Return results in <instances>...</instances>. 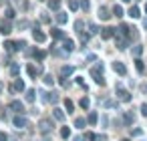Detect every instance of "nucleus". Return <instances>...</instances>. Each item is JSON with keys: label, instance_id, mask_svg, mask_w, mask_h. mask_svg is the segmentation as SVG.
Masks as SVG:
<instances>
[{"label": "nucleus", "instance_id": "423d86ee", "mask_svg": "<svg viewBox=\"0 0 147 141\" xmlns=\"http://www.w3.org/2000/svg\"><path fill=\"white\" fill-rule=\"evenodd\" d=\"M8 109H10V111H14V113H20V115L24 113V105H22V101H16V99L8 103Z\"/></svg>", "mask_w": 147, "mask_h": 141}, {"label": "nucleus", "instance_id": "c756f323", "mask_svg": "<svg viewBox=\"0 0 147 141\" xmlns=\"http://www.w3.org/2000/svg\"><path fill=\"white\" fill-rule=\"evenodd\" d=\"M65 109H67L69 113H73V109H75V103H73L71 99H65Z\"/></svg>", "mask_w": 147, "mask_h": 141}, {"label": "nucleus", "instance_id": "5701e85b", "mask_svg": "<svg viewBox=\"0 0 147 141\" xmlns=\"http://www.w3.org/2000/svg\"><path fill=\"white\" fill-rule=\"evenodd\" d=\"M75 127H79V129H85V127H87V121H85V117H77V119H75Z\"/></svg>", "mask_w": 147, "mask_h": 141}, {"label": "nucleus", "instance_id": "7c9ffc66", "mask_svg": "<svg viewBox=\"0 0 147 141\" xmlns=\"http://www.w3.org/2000/svg\"><path fill=\"white\" fill-rule=\"evenodd\" d=\"M61 137H63V139H69V137H71V129H69V127H61Z\"/></svg>", "mask_w": 147, "mask_h": 141}, {"label": "nucleus", "instance_id": "f257e3e1", "mask_svg": "<svg viewBox=\"0 0 147 141\" xmlns=\"http://www.w3.org/2000/svg\"><path fill=\"white\" fill-rule=\"evenodd\" d=\"M91 77L95 79L97 85L105 87V79H103V63H99V65H95V67L91 69Z\"/></svg>", "mask_w": 147, "mask_h": 141}, {"label": "nucleus", "instance_id": "8fccbe9b", "mask_svg": "<svg viewBox=\"0 0 147 141\" xmlns=\"http://www.w3.org/2000/svg\"><path fill=\"white\" fill-rule=\"evenodd\" d=\"M0 141H8V135H6V133H2V131H0Z\"/></svg>", "mask_w": 147, "mask_h": 141}, {"label": "nucleus", "instance_id": "49530a36", "mask_svg": "<svg viewBox=\"0 0 147 141\" xmlns=\"http://www.w3.org/2000/svg\"><path fill=\"white\" fill-rule=\"evenodd\" d=\"M141 115H145V117H147V103H143V105H141Z\"/></svg>", "mask_w": 147, "mask_h": 141}, {"label": "nucleus", "instance_id": "6e6552de", "mask_svg": "<svg viewBox=\"0 0 147 141\" xmlns=\"http://www.w3.org/2000/svg\"><path fill=\"white\" fill-rule=\"evenodd\" d=\"M113 71H115L117 75H121V77H125V75H127V67H125L121 61H115V63H113Z\"/></svg>", "mask_w": 147, "mask_h": 141}, {"label": "nucleus", "instance_id": "ddd939ff", "mask_svg": "<svg viewBox=\"0 0 147 141\" xmlns=\"http://www.w3.org/2000/svg\"><path fill=\"white\" fill-rule=\"evenodd\" d=\"M123 123H125V125H133V123H135V115H133L131 111H125V113H123Z\"/></svg>", "mask_w": 147, "mask_h": 141}, {"label": "nucleus", "instance_id": "a19ab883", "mask_svg": "<svg viewBox=\"0 0 147 141\" xmlns=\"http://www.w3.org/2000/svg\"><path fill=\"white\" fill-rule=\"evenodd\" d=\"M45 85H55V79H53V75H45Z\"/></svg>", "mask_w": 147, "mask_h": 141}, {"label": "nucleus", "instance_id": "0eeeda50", "mask_svg": "<svg viewBox=\"0 0 147 141\" xmlns=\"http://www.w3.org/2000/svg\"><path fill=\"white\" fill-rule=\"evenodd\" d=\"M115 43H117V49L119 51H125L129 47V38H123L121 34H115Z\"/></svg>", "mask_w": 147, "mask_h": 141}, {"label": "nucleus", "instance_id": "79ce46f5", "mask_svg": "<svg viewBox=\"0 0 147 141\" xmlns=\"http://www.w3.org/2000/svg\"><path fill=\"white\" fill-rule=\"evenodd\" d=\"M131 135L133 137H139V135H143V129H131Z\"/></svg>", "mask_w": 147, "mask_h": 141}, {"label": "nucleus", "instance_id": "2f4dec72", "mask_svg": "<svg viewBox=\"0 0 147 141\" xmlns=\"http://www.w3.org/2000/svg\"><path fill=\"white\" fill-rule=\"evenodd\" d=\"M49 103H59V93H49Z\"/></svg>", "mask_w": 147, "mask_h": 141}, {"label": "nucleus", "instance_id": "09e8293b", "mask_svg": "<svg viewBox=\"0 0 147 141\" xmlns=\"http://www.w3.org/2000/svg\"><path fill=\"white\" fill-rule=\"evenodd\" d=\"M95 141H107L105 135H95Z\"/></svg>", "mask_w": 147, "mask_h": 141}, {"label": "nucleus", "instance_id": "c9c22d12", "mask_svg": "<svg viewBox=\"0 0 147 141\" xmlns=\"http://www.w3.org/2000/svg\"><path fill=\"white\" fill-rule=\"evenodd\" d=\"M141 53H143V47H141V45H135V47H133V55H135V57H141Z\"/></svg>", "mask_w": 147, "mask_h": 141}, {"label": "nucleus", "instance_id": "37998d69", "mask_svg": "<svg viewBox=\"0 0 147 141\" xmlns=\"http://www.w3.org/2000/svg\"><path fill=\"white\" fill-rule=\"evenodd\" d=\"M89 28H91V34H97L99 32V26L97 24H89Z\"/></svg>", "mask_w": 147, "mask_h": 141}, {"label": "nucleus", "instance_id": "4be33fe9", "mask_svg": "<svg viewBox=\"0 0 147 141\" xmlns=\"http://www.w3.org/2000/svg\"><path fill=\"white\" fill-rule=\"evenodd\" d=\"M129 16H131V18H139V16H141V10H139L137 6H131V8H129Z\"/></svg>", "mask_w": 147, "mask_h": 141}, {"label": "nucleus", "instance_id": "cd10ccee", "mask_svg": "<svg viewBox=\"0 0 147 141\" xmlns=\"http://www.w3.org/2000/svg\"><path fill=\"white\" fill-rule=\"evenodd\" d=\"M32 55H34V59H36V61H45V57H47V53H45V51H34Z\"/></svg>", "mask_w": 147, "mask_h": 141}, {"label": "nucleus", "instance_id": "9d476101", "mask_svg": "<svg viewBox=\"0 0 147 141\" xmlns=\"http://www.w3.org/2000/svg\"><path fill=\"white\" fill-rule=\"evenodd\" d=\"M73 51H75V43H73L71 38H63V53L69 55V53H73Z\"/></svg>", "mask_w": 147, "mask_h": 141}, {"label": "nucleus", "instance_id": "1a4fd4ad", "mask_svg": "<svg viewBox=\"0 0 147 141\" xmlns=\"http://www.w3.org/2000/svg\"><path fill=\"white\" fill-rule=\"evenodd\" d=\"M32 38H34L36 43H45V40H47V34L38 30V24H36V26L32 28Z\"/></svg>", "mask_w": 147, "mask_h": 141}, {"label": "nucleus", "instance_id": "de8ad7c7", "mask_svg": "<svg viewBox=\"0 0 147 141\" xmlns=\"http://www.w3.org/2000/svg\"><path fill=\"white\" fill-rule=\"evenodd\" d=\"M40 20H42V22H49L51 18H49V14H47V12H42V16H40Z\"/></svg>", "mask_w": 147, "mask_h": 141}, {"label": "nucleus", "instance_id": "4c0bfd02", "mask_svg": "<svg viewBox=\"0 0 147 141\" xmlns=\"http://www.w3.org/2000/svg\"><path fill=\"white\" fill-rule=\"evenodd\" d=\"M69 8L75 12V10H79V2H77V0H69Z\"/></svg>", "mask_w": 147, "mask_h": 141}, {"label": "nucleus", "instance_id": "a18cd8bd", "mask_svg": "<svg viewBox=\"0 0 147 141\" xmlns=\"http://www.w3.org/2000/svg\"><path fill=\"white\" fill-rule=\"evenodd\" d=\"M107 123H109V119H107V115H103V117H101V125L107 127Z\"/></svg>", "mask_w": 147, "mask_h": 141}, {"label": "nucleus", "instance_id": "5fc2aeb1", "mask_svg": "<svg viewBox=\"0 0 147 141\" xmlns=\"http://www.w3.org/2000/svg\"><path fill=\"white\" fill-rule=\"evenodd\" d=\"M38 2H47V0H38Z\"/></svg>", "mask_w": 147, "mask_h": 141}, {"label": "nucleus", "instance_id": "dca6fc26", "mask_svg": "<svg viewBox=\"0 0 147 141\" xmlns=\"http://www.w3.org/2000/svg\"><path fill=\"white\" fill-rule=\"evenodd\" d=\"M85 121H87V125H95V123L99 121V115H97L95 111H91V113L87 115V119H85Z\"/></svg>", "mask_w": 147, "mask_h": 141}, {"label": "nucleus", "instance_id": "864d4df0", "mask_svg": "<svg viewBox=\"0 0 147 141\" xmlns=\"http://www.w3.org/2000/svg\"><path fill=\"white\" fill-rule=\"evenodd\" d=\"M121 141H131V139H127V137H125V139H121Z\"/></svg>", "mask_w": 147, "mask_h": 141}, {"label": "nucleus", "instance_id": "f8f14e48", "mask_svg": "<svg viewBox=\"0 0 147 141\" xmlns=\"http://www.w3.org/2000/svg\"><path fill=\"white\" fill-rule=\"evenodd\" d=\"M73 73H75V67H71V65L61 67V77H65V79H67V77H71Z\"/></svg>", "mask_w": 147, "mask_h": 141}, {"label": "nucleus", "instance_id": "473e14b6", "mask_svg": "<svg viewBox=\"0 0 147 141\" xmlns=\"http://www.w3.org/2000/svg\"><path fill=\"white\" fill-rule=\"evenodd\" d=\"M79 6H81V8L87 12V10L91 8V2H89V0H81V2H79Z\"/></svg>", "mask_w": 147, "mask_h": 141}, {"label": "nucleus", "instance_id": "20e7f679", "mask_svg": "<svg viewBox=\"0 0 147 141\" xmlns=\"http://www.w3.org/2000/svg\"><path fill=\"white\" fill-rule=\"evenodd\" d=\"M12 125H14L16 129H24V127H28V121H26V117H24V115L16 113V115L12 117Z\"/></svg>", "mask_w": 147, "mask_h": 141}, {"label": "nucleus", "instance_id": "c03bdc74", "mask_svg": "<svg viewBox=\"0 0 147 141\" xmlns=\"http://www.w3.org/2000/svg\"><path fill=\"white\" fill-rule=\"evenodd\" d=\"M6 18H14V10L12 8H6Z\"/></svg>", "mask_w": 147, "mask_h": 141}, {"label": "nucleus", "instance_id": "b1692460", "mask_svg": "<svg viewBox=\"0 0 147 141\" xmlns=\"http://www.w3.org/2000/svg\"><path fill=\"white\" fill-rule=\"evenodd\" d=\"M67 20H69V16H67L65 12H57V22H59V24H65Z\"/></svg>", "mask_w": 147, "mask_h": 141}, {"label": "nucleus", "instance_id": "603ef678", "mask_svg": "<svg viewBox=\"0 0 147 141\" xmlns=\"http://www.w3.org/2000/svg\"><path fill=\"white\" fill-rule=\"evenodd\" d=\"M143 28H145V30H147V18H145V20H143Z\"/></svg>", "mask_w": 147, "mask_h": 141}, {"label": "nucleus", "instance_id": "6ab92c4d", "mask_svg": "<svg viewBox=\"0 0 147 141\" xmlns=\"http://www.w3.org/2000/svg\"><path fill=\"white\" fill-rule=\"evenodd\" d=\"M59 8H61V0H49V10L59 12Z\"/></svg>", "mask_w": 147, "mask_h": 141}, {"label": "nucleus", "instance_id": "2eb2a0df", "mask_svg": "<svg viewBox=\"0 0 147 141\" xmlns=\"http://www.w3.org/2000/svg\"><path fill=\"white\" fill-rule=\"evenodd\" d=\"M99 18H101V20H109V18H111V12H109L107 6H101V8H99Z\"/></svg>", "mask_w": 147, "mask_h": 141}, {"label": "nucleus", "instance_id": "72a5a7b5", "mask_svg": "<svg viewBox=\"0 0 147 141\" xmlns=\"http://www.w3.org/2000/svg\"><path fill=\"white\" fill-rule=\"evenodd\" d=\"M83 28H85V22H83V20H77V22H75V30H77V32H83Z\"/></svg>", "mask_w": 147, "mask_h": 141}, {"label": "nucleus", "instance_id": "4468645a", "mask_svg": "<svg viewBox=\"0 0 147 141\" xmlns=\"http://www.w3.org/2000/svg\"><path fill=\"white\" fill-rule=\"evenodd\" d=\"M0 32H2V34H10V32H12V26H10L8 20H2V22H0Z\"/></svg>", "mask_w": 147, "mask_h": 141}, {"label": "nucleus", "instance_id": "e433bc0d", "mask_svg": "<svg viewBox=\"0 0 147 141\" xmlns=\"http://www.w3.org/2000/svg\"><path fill=\"white\" fill-rule=\"evenodd\" d=\"M83 141H95V133H91V131H87V133L83 135Z\"/></svg>", "mask_w": 147, "mask_h": 141}, {"label": "nucleus", "instance_id": "4d7b16f0", "mask_svg": "<svg viewBox=\"0 0 147 141\" xmlns=\"http://www.w3.org/2000/svg\"><path fill=\"white\" fill-rule=\"evenodd\" d=\"M123 2H129V0H123Z\"/></svg>", "mask_w": 147, "mask_h": 141}, {"label": "nucleus", "instance_id": "9b49d317", "mask_svg": "<svg viewBox=\"0 0 147 141\" xmlns=\"http://www.w3.org/2000/svg\"><path fill=\"white\" fill-rule=\"evenodd\" d=\"M115 36V28H111V26H107V28H101V38H113Z\"/></svg>", "mask_w": 147, "mask_h": 141}, {"label": "nucleus", "instance_id": "7ed1b4c3", "mask_svg": "<svg viewBox=\"0 0 147 141\" xmlns=\"http://www.w3.org/2000/svg\"><path fill=\"white\" fill-rule=\"evenodd\" d=\"M115 93H117V99H119V101H123V103H129V101H131V93H129L127 89H123L121 85H117Z\"/></svg>", "mask_w": 147, "mask_h": 141}, {"label": "nucleus", "instance_id": "39448f33", "mask_svg": "<svg viewBox=\"0 0 147 141\" xmlns=\"http://www.w3.org/2000/svg\"><path fill=\"white\" fill-rule=\"evenodd\" d=\"M26 73H28V77H30V79H36V77L42 73V67H40V65H36V67H34V65L30 63V65L26 67Z\"/></svg>", "mask_w": 147, "mask_h": 141}, {"label": "nucleus", "instance_id": "6e6d98bb", "mask_svg": "<svg viewBox=\"0 0 147 141\" xmlns=\"http://www.w3.org/2000/svg\"><path fill=\"white\" fill-rule=\"evenodd\" d=\"M145 12H147V4H145Z\"/></svg>", "mask_w": 147, "mask_h": 141}, {"label": "nucleus", "instance_id": "ea45409f", "mask_svg": "<svg viewBox=\"0 0 147 141\" xmlns=\"http://www.w3.org/2000/svg\"><path fill=\"white\" fill-rule=\"evenodd\" d=\"M14 47H16V51H22V49L26 47V43H24V40H16V43H14Z\"/></svg>", "mask_w": 147, "mask_h": 141}, {"label": "nucleus", "instance_id": "3c124183", "mask_svg": "<svg viewBox=\"0 0 147 141\" xmlns=\"http://www.w3.org/2000/svg\"><path fill=\"white\" fill-rule=\"evenodd\" d=\"M77 85H81V87H85V89H87V85H85V81H83V79H81V77H79V79H77Z\"/></svg>", "mask_w": 147, "mask_h": 141}, {"label": "nucleus", "instance_id": "a211bd4d", "mask_svg": "<svg viewBox=\"0 0 147 141\" xmlns=\"http://www.w3.org/2000/svg\"><path fill=\"white\" fill-rule=\"evenodd\" d=\"M53 117H55V119H57V121H65V111H63V109H59V107H57V109H55V111H53Z\"/></svg>", "mask_w": 147, "mask_h": 141}, {"label": "nucleus", "instance_id": "393cba45", "mask_svg": "<svg viewBox=\"0 0 147 141\" xmlns=\"http://www.w3.org/2000/svg\"><path fill=\"white\" fill-rule=\"evenodd\" d=\"M10 75H12V77H18V75H20V67H18L16 63L10 65Z\"/></svg>", "mask_w": 147, "mask_h": 141}, {"label": "nucleus", "instance_id": "a878e982", "mask_svg": "<svg viewBox=\"0 0 147 141\" xmlns=\"http://www.w3.org/2000/svg\"><path fill=\"white\" fill-rule=\"evenodd\" d=\"M135 69H137V71H139V73H143V71H145V65H143V61H141V59H139V57H137V59H135Z\"/></svg>", "mask_w": 147, "mask_h": 141}, {"label": "nucleus", "instance_id": "412c9836", "mask_svg": "<svg viewBox=\"0 0 147 141\" xmlns=\"http://www.w3.org/2000/svg\"><path fill=\"white\" fill-rule=\"evenodd\" d=\"M111 12H113V14H111V16H117V18H121V16H123V8H121V6H119V4H115V6H113V10H111Z\"/></svg>", "mask_w": 147, "mask_h": 141}, {"label": "nucleus", "instance_id": "c85d7f7f", "mask_svg": "<svg viewBox=\"0 0 147 141\" xmlns=\"http://www.w3.org/2000/svg\"><path fill=\"white\" fill-rule=\"evenodd\" d=\"M34 95H36V91H34V89H28V91H26V101L32 103V101H34Z\"/></svg>", "mask_w": 147, "mask_h": 141}, {"label": "nucleus", "instance_id": "f03ea898", "mask_svg": "<svg viewBox=\"0 0 147 141\" xmlns=\"http://www.w3.org/2000/svg\"><path fill=\"white\" fill-rule=\"evenodd\" d=\"M36 127H38V131H40V133H49V131L55 127V121H53V119H49V117H42V119L38 121V125H36Z\"/></svg>", "mask_w": 147, "mask_h": 141}, {"label": "nucleus", "instance_id": "bb28decb", "mask_svg": "<svg viewBox=\"0 0 147 141\" xmlns=\"http://www.w3.org/2000/svg\"><path fill=\"white\" fill-rule=\"evenodd\" d=\"M79 105H81V107H83V109H85V111H87V109H89V107H91V101H89V97H83V99H81V101H79Z\"/></svg>", "mask_w": 147, "mask_h": 141}, {"label": "nucleus", "instance_id": "f704fd0d", "mask_svg": "<svg viewBox=\"0 0 147 141\" xmlns=\"http://www.w3.org/2000/svg\"><path fill=\"white\" fill-rule=\"evenodd\" d=\"M4 49H6L8 53H14V51H16V47H14V43H10V40H8V43H4Z\"/></svg>", "mask_w": 147, "mask_h": 141}, {"label": "nucleus", "instance_id": "f3484780", "mask_svg": "<svg viewBox=\"0 0 147 141\" xmlns=\"http://www.w3.org/2000/svg\"><path fill=\"white\" fill-rule=\"evenodd\" d=\"M51 36L57 38V40H63V38H65V32H63L61 28H53V30H51Z\"/></svg>", "mask_w": 147, "mask_h": 141}, {"label": "nucleus", "instance_id": "aec40b11", "mask_svg": "<svg viewBox=\"0 0 147 141\" xmlns=\"http://www.w3.org/2000/svg\"><path fill=\"white\" fill-rule=\"evenodd\" d=\"M12 89H14V91H20V93H22V91H26V87H24V83H22L20 79H16V81H14Z\"/></svg>", "mask_w": 147, "mask_h": 141}, {"label": "nucleus", "instance_id": "58836bf2", "mask_svg": "<svg viewBox=\"0 0 147 141\" xmlns=\"http://www.w3.org/2000/svg\"><path fill=\"white\" fill-rule=\"evenodd\" d=\"M79 34H81V43H83V47H85V45L89 43V38H91V34H85V32H79Z\"/></svg>", "mask_w": 147, "mask_h": 141}]
</instances>
